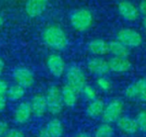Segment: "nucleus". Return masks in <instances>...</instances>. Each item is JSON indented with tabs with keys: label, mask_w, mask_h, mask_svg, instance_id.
Wrapping results in <instances>:
<instances>
[{
	"label": "nucleus",
	"mask_w": 146,
	"mask_h": 137,
	"mask_svg": "<svg viewBox=\"0 0 146 137\" xmlns=\"http://www.w3.org/2000/svg\"><path fill=\"white\" fill-rule=\"evenodd\" d=\"M43 42L50 49L62 51L68 45V39L64 30L57 25L46 27L42 33Z\"/></svg>",
	"instance_id": "1"
},
{
	"label": "nucleus",
	"mask_w": 146,
	"mask_h": 137,
	"mask_svg": "<svg viewBox=\"0 0 146 137\" xmlns=\"http://www.w3.org/2000/svg\"><path fill=\"white\" fill-rule=\"evenodd\" d=\"M9 124L5 121H0V137H3L9 130Z\"/></svg>",
	"instance_id": "29"
},
{
	"label": "nucleus",
	"mask_w": 146,
	"mask_h": 137,
	"mask_svg": "<svg viewBox=\"0 0 146 137\" xmlns=\"http://www.w3.org/2000/svg\"><path fill=\"white\" fill-rule=\"evenodd\" d=\"M81 92L83 93L84 97L86 100H88L89 101H92V100L97 99V91H96V89L93 87H92L90 85L86 84L84 87V88L82 89Z\"/></svg>",
	"instance_id": "25"
},
{
	"label": "nucleus",
	"mask_w": 146,
	"mask_h": 137,
	"mask_svg": "<svg viewBox=\"0 0 146 137\" xmlns=\"http://www.w3.org/2000/svg\"><path fill=\"white\" fill-rule=\"evenodd\" d=\"M114 129L110 124L105 123L99 125L94 134V137H113Z\"/></svg>",
	"instance_id": "22"
},
{
	"label": "nucleus",
	"mask_w": 146,
	"mask_h": 137,
	"mask_svg": "<svg viewBox=\"0 0 146 137\" xmlns=\"http://www.w3.org/2000/svg\"><path fill=\"white\" fill-rule=\"evenodd\" d=\"M139 13L144 17H146V0H142L140 2L139 6Z\"/></svg>",
	"instance_id": "30"
},
{
	"label": "nucleus",
	"mask_w": 146,
	"mask_h": 137,
	"mask_svg": "<svg viewBox=\"0 0 146 137\" xmlns=\"http://www.w3.org/2000/svg\"><path fill=\"white\" fill-rule=\"evenodd\" d=\"M105 108L104 102L100 99H96L92 101H90L89 105L86 107V113L91 118H98L103 115V112Z\"/></svg>",
	"instance_id": "19"
},
{
	"label": "nucleus",
	"mask_w": 146,
	"mask_h": 137,
	"mask_svg": "<svg viewBox=\"0 0 146 137\" xmlns=\"http://www.w3.org/2000/svg\"><path fill=\"white\" fill-rule=\"evenodd\" d=\"M49 0H27L25 12L31 18L40 16L45 10Z\"/></svg>",
	"instance_id": "11"
},
{
	"label": "nucleus",
	"mask_w": 146,
	"mask_h": 137,
	"mask_svg": "<svg viewBox=\"0 0 146 137\" xmlns=\"http://www.w3.org/2000/svg\"><path fill=\"white\" fill-rule=\"evenodd\" d=\"M143 27L146 32V17H144V20H143Z\"/></svg>",
	"instance_id": "36"
},
{
	"label": "nucleus",
	"mask_w": 146,
	"mask_h": 137,
	"mask_svg": "<svg viewBox=\"0 0 146 137\" xmlns=\"http://www.w3.org/2000/svg\"><path fill=\"white\" fill-rule=\"evenodd\" d=\"M46 67L55 77H61L66 71V64L62 57L57 53H51L46 58Z\"/></svg>",
	"instance_id": "7"
},
{
	"label": "nucleus",
	"mask_w": 146,
	"mask_h": 137,
	"mask_svg": "<svg viewBox=\"0 0 146 137\" xmlns=\"http://www.w3.org/2000/svg\"><path fill=\"white\" fill-rule=\"evenodd\" d=\"M33 115V111L30 102L23 101L20 103L15 110L14 118L18 124H27Z\"/></svg>",
	"instance_id": "12"
},
{
	"label": "nucleus",
	"mask_w": 146,
	"mask_h": 137,
	"mask_svg": "<svg viewBox=\"0 0 146 137\" xmlns=\"http://www.w3.org/2000/svg\"><path fill=\"white\" fill-rule=\"evenodd\" d=\"M118 12L120 15L126 21H134L139 16V8L130 1L123 0L118 4Z\"/></svg>",
	"instance_id": "9"
},
{
	"label": "nucleus",
	"mask_w": 146,
	"mask_h": 137,
	"mask_svg": "<svg viewBox=\"0 0 146 137\" xmlns=\"http://www.w3.org/2000/svg\"><path fill=\"white\" fill-rule=\"evenodd\" d=\"M109 52L111 53L113 57H128L130 55L129 47L117 39L109 42Z\"/></svg>",
	"instance_id": "18"
},
{
	"label": "nucleus",
	"mask_w": 146,
	"mask_h": 137,
	"mask_svg": "<svg viewBox=\"0 0 146 137\" xmlns=\"http://www.w3.org/2000/svg\"><path fill=\"white\" fill-rule=\"evenodd\" d=\"M139 100L146 102V87H145V88L140 91V94H139Z\"/></svg>",
	"instance_id": "32"
},
{
	"label": "nucleus",
	"mask_w": 146,
	"mask_h": 137,
	"mask_svg": "<svg viewBox=\"0 0 146 137\" xmlns=\"http://www.w3.org/2000/svg\"><path fill=\"white\" fill-rule=\"evenodd\" d=\"M123 107V102L121 100H111L107 106H105L104 111L102 115L103 120L108 124L117 122V120L121 117Z\"/></svg>",
	"instance_id": "6"
},
{
	"label": "nucleus",
	"mask_w": 146,
	"mask_h": 137,
	"mask_svg": "<svg viewBox=\"0 0 146 137\" xmlns=\"http://www.w3.org/2000/svg\"><path fill=\"white\" fill-rule=\"evenodd\" d=\"M110 70L114 73H125L127 72L132 66L128 57H112L109 61Z\"/></svg>",
	"instance_id": "14"
},
{
	"label": "nucleus",
	"mask_w": 146,
	"mask_h": 137,
	"mask_svg": "<svg viewBox=\"0 0 146 137\" xmlns=\"http://www.w3.org/2000/svg\"><path fill=\"white\" fill-rule=\"evenodd\" d=\"M87 69L92 74L97 76H105L107 73H109V71H110L109 62L101 57L91 58L87 63Z\"/></svg>",
	"instance_id": "10"
},
{
	"label": "nucleus",
	"mask_w": 146,
	"mask_h": 137,
	"mask_svg": "<svg viewBox=\"0 0 146 137\" xmlns=\"http://www.w3.org/2000/svg\"><path fill=\"white\" fill-rule=\"evenodd\" d=\"M30 104L33 111V115L36 118H42L45 115L46 112H48L45 95L42 94H35L32 98Z\"/></svg>",
	"instance_id": "13"
},
{
	"label": "nucleus",
	"mask_w": 146,
	"mask_h": 137,
	"mask_svg": "<svg viewBox=\"0 0 146 137\" xmlns=\"http://www.w3.org/2000/svg\"><path fill=\"white\" fill-rule=\"evenodd\" d=\"M75 137H91V136L88 135L87 133H80V134H78Z\"/></svg>",
	"instance_id": "35"
},
{
	"label": "nucleus",
	"mask_w": 146,
	"mask_h": 137,
	"mask_svg": "<svg viewBox=\"0 0 146 137\" xmlns=\"http://www.w3.org/2000/svg\"><path fill=\"white\" fill-rule=\"evenodd\" d=\"M3 23H4V20H3V16L0 15V27H2L3 25Z\"/></svg>",
	"instance_id": "37"
},
{
	"label": "nucleus",
	"mask_w": 146,
	"mask_h": 137,
	"mask_svg": "<svg viewBox=\"0 0 146 137\" xmlns=\"http://www.w3.org/2000/svg\"><path fill=\"white\" fill-rule=\"evenodd\" d=\"M62 98L64 106L68 107H74L78 101V92L69 85L66 84L61 88Z\"/></svg>",
	"instance_id": "17"
},
{
	"label": "nucleus",
	"mask_w": 146,
	"mask_h": 137,
	"mask_svg": "<svg viewBox=\"0 0 146 137\" xmlns=\"http://www.w3.org/2000/svg\"><path fill=\"white\" fill-rule=\"evenodd\" d=\"M67 84L75 89L78 93L81 92L86 85V76L83 70L77 65H71L66 70Z\"/></svg>",
	"instance_id": "4"
},
{
	"label": "nucleus",
	"mask_w": 146,
	"mask_h": 137,
	"mask_svg": "<svg viewBox=\"0 0 146 137\" xmlns=\"http://www.w3.org/2000/svg\"><path fill=\"white\" fill-rule=\"evenodd\" d=\"M4 68H5V63H4V60L0 57V76H2L3 70H4Z\"/></svg>",
	"instance_id": "34"
},
{
	"label": "nucleus",
	"mask_w": 146,
	"mask_h": 137,
	"mask_svg": "<svg viewBox=\"0 0 146 137\" xmlns=\"http://www.w3.org/2000/svg\"><path fill=\"white\" fill-rule=\"evenodd\" d=\"M93 22L92 12L86 9H79L70 15V23L78 32H85L90 28Z\"/></svg>",
	"instance_id": "3"
},
{
	"label": "nucleus",
	"mask_w": 146,
	"mask_h": 137,
	"mask_svg": "<svg viewBox=\"0 0 146 137\" xmlns=\"http://www.w3.org/2000/svg\"><path fill=\"white\" fill-rule=\"evenodd\" d=\"M3 137H25V135L21 130L14 129V130H9L8 132Z\"/></svg>",
	"instance_id": "27"
},
{
	"label": "nucleus",
	"mask_w": 146,
	"mask_h": 137,
	"mask_svg": "<svg viewBox=\"0 0 146 137\" xmlns=\"http://www.w3.org/2000/svg\"><path fill=\"white\" fill-rule=\"evenodd\" d=\"M88 51L96 57H101L109 52V42L103 39H95L88 43Z\"/></svg>",
	"instance_id": "16"
},
{
	"label": "nucleus",
	"mask_w": 146,
	"mask_h": 137,
	"mask_svg": "<svg viewBox=\"0 0 146 137\" xmlns=\"http://www.w3.org/2000/svg\"><path fill=\"white\" fill-rule=\"evenodd\" d=\"M139 93H140V87L139 83L136 82L135 83L129 85L126 88L125 95L129 100H135V99H139Z\"/></svg>",
	"instance_id": "23"
},
{
	"label": "nucleus",
	"mask_w": 146,
	"mask_h": 137,
	"mask_svg": "<svg viewBox=\"0 0 146 137\" xmlns=\"http://www.w3.org/2000/svg\"><path fill=\"white\" fill-rule=\"evenodd\" d=\"M13 78L16 84L23 87L24 88H29L33 86L35 82V77L31 70L26 67H18L13 72Z\"/></svg>",
	"instance_id": "8"
},
{
	"label": "nucleus",
	"mask_w": 146,
	"mask_h": 137,
	"mask_svg": "<svg viewBox=\"0 0 146 137\" xmlns=\"http://www.w3.org/2000/svg\"><path fill=\"white\" fill-rule=\"evenodd\" d=\"M38 137H51L49 133L47 132V130H45V128L44 129H41L38 132Z\"/></svg>",
	"instance_id": "33"
},
{
	"label": "nucleus",
	"mask_w": 146,
	"mask_h": 137,
	"mask_svg": "<svg viewBox=\"0 0 146 137\" xmlns=\"http://www.w3.org/2000/svg\"><path fill=\"white\" fill-rule=\"evenodd\" d=\"M96 83H97L98 88L103 92L110 91L111 89V87H112L110 81L107 77H105V76H98V78L96 81Z\"/></svg>",
	"instance_id": "24"
},
{
	"label": "nucleus",
	"mask_w": 146,
	"mask_h": 137,
	"mask_svg": "<svg viewBox=\"0 0 146 137\" xmlns=\"http://www.w3.org/2000/svg\"><path fill=\"white\" fill-rule=\"evenodd\" d=\"M25 89L26 88H24L23 87L18 84L12 85L9 87L7 94H6V97L10 101H19L24 97L26 94Z\"/></svg>",
	"instance_id": "21"
},
{
	"label": "nucleus",
	"mask_w": 146,
	"mask_h": 137,
	"mask_svg": "<svg viewBox=\"0 0 146 137\" xmlns=\"http://www.w3.org/2000/svg\"><path fill=\"white\" fill-rule=\"evenodd\" d=\"M8 88H9V85L7 82L3 79H0V95L5 96L7 94Z\"/></svg>",
	"instance_id": "28"
},
{
	"label": "nucleus",
	"mask_w": 146,
	"mask_h": 137,
	"mask_svg": "<svg viewBox=\"0 0 146 137\" xmlns=\"http://www.w3.org/2000/svg\"><path fill=\"white\" fill-rule=\"evenodd\" d=\"M117 127L127 135H133L138 132L139 126L136 119L128 116H121L116 122Z\"/></svg>",
	"instance_id": "15"
},
{
	"label": "nucleus",
	"mask_w": 146,
	"mask_h": 137,
	"mask_svg": "<svg viewBox=\"0 0 146 137\" xmlns=\"http://www.w3.org/2000/svg\"><path fill=\"white\" fill-rule=\"evenodd\" d=\"M116 39L129 48H135L143 43L142 35L135 29L122 28L116 34Z\"/></svg>",
	"instance_id": "5"
},
{
	"label": "nucleus",
	"mask_w": 146,
	"mask_h": 137,
	"mask_svg": "<svg viewBox=\"0 0 146 137\" xmlns=\"http://www.w3.org/2000/svg\"><path fill=\"white\" fill-rule=\"evenodd\" d=\"M45 130L51 137H62L64 132L62 123L58 118L50 119L47 123Z\"/></svg>",
	"instance_id": "20"
},
{
	"label": "nucleus",
	"mask_w": 146,
	"mask_h": 137,
	"mask_svg": "<svg viewBox=\"0 0 146 137\" xmlns=\"http://www.w3.org/2000/svg\"><path fill=\"white\" fill-rule=\"evenodd\" d=\"M136 121L139 126V130L146 133V110H142L138 113Z\"/></svg>",
	"instance_id": "26"
},
{
	"label": "nucleus",
	"mask_w": 146,
	"mask_h": 137,
	"mask_svg": "<svg viewBox=\"0 0 146 137\" xmlns=\"http://www.w3.org/2000/svg\"><path fill=\"white\" fill-rule=\"evenodd\" d=\"M6 106H7V101H6L5 96L0 95V112L4 111V109L6 108Z\"/></svg>",
	"instance_id": "31"
},
{
	"label": "nucleus",
	"mask_w": 146,
	"mask_h": 137,
	"mask_svg": "<svg viewBox=\"0 0 146 137\" xmlns=\"http://www.w3.org/2000/svg\"><path fill=\"white\" fill-rule=\"evenodd\" d=\"M48 112L53 116L61 113L63 108V101L62 98L61 88L56 85L50 86L45 94Z\"/></svg>",
	"instance_id": "2"
}]
</instances>
